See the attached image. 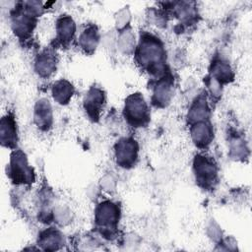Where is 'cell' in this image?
Wrapping results in <instances>:
<instances>
[{
    "mask_svg": "<svg viewBox=\"0 0 252 252\" xmlns=\"http://www.w3.org/2000/svg\"><path fill=\"white\" fill-rule=\"evenodd\" d=\"M134 52L138 65L154 79L158 80L167 74L165 49L157 35L143 32Z\"/></svg>",
    "mask_w": 252,
    "mask_h": 252,
    "instance_id": "cell-1",
    "label": "cell"
},
{
    "mask_svg": "<svg viewBox=\"0 0 252 252\" xmlns=\"http://www.w3.org/2000/svg\"><path fill=\"white\" fill-rule=\"evenodd\" d=\"M35 15L25 2H19L11 12V28L15 35L20 39L31 37L37 22Z\"/></svg>",
    "mask_w": 252,
    "mask_h": 252,
    "instance_id": "cell-2",
    "label": "cell"
},
{
    "mask_svg": "<svg viewBox=\"0 0 252 252\" xmlns=\"http://www.w3.org/2000/svg\"><path fill=\"white\" fill-rule=\"evenodd\" d=\"M119 219L120 207L112 201H102L94 210L95 225L103 235H113L118 226Z\"/></svg>",
    "mask_w": 252,
    "mask_h": 252,
    "instance_id": "cell-3",
    "label": "cell"
},
{
    "mask_svg": "<svg viewBox=\"0 0 252 252\" xmlns=\"http://www.w3.org/2000/svg\"><path fill=\"white\" fill-rule=\"evenodd\" d=\"M7 174L15 185H30L35 179L33 168L29 164L27 156L19 149L11 154Z\"/></svg>",
    "mask_w": 252,
    "mask_h": 252,
    "instance_id": "cell-4",
    "label": "cell"
},
{
    "mask_svg": "<svg viewBox=\"0 0 252 252\" xmlns=\"http://www.w3.org/2000/svg\"><path fill=\"white\" fill-rule=\"evenodd\" d=\"M123 114L126 121L133 127H143L150 121V109L140 93L128 95L124 102Z\"/></svg>",
    "mask_w": 252,
    "mask_h": 252,
    "instance_id": "cell-5",
    "label": "cell"
},
{
    "mask_svg": "<svg viewBox=\"0 0 252 252\" xmlns=\"http://www.w3.org/2000/svg\"><path fill=\"white\" fill-rule=\"evenodd\" d=\"M193 172L197 184L203 189H212L218 182V166L212 157L197 155L193 160Z\"/></svg>",
    "mask_w": 252,
    "mask_h": 252,
    "instance_id": "cell-6",
    "label": "cell"
},
{
    "mask_svg": "<svg viewBox=\"0 0 252 252\" xmlns=\"http://www.w3.org/2000/svg\"><path fill=\"white\" fill-rule=\"evenodd\" d=\"M139 146L138 143L130 137L120 139L114 148V156L116 163L123 167H132L138 159Z\"/></svg>",
    "mask_w": 252,
    "mask_h": 252,
    "instance_id": "cell-7",
    "label": "cell"
},
{
    "mask_svg": "<svg viewBox=\"0 0 252 252\" xmlns=\"http://www.w3.org/2000/svg\"><path fill=\"white\" fill-rule=\"evenodd\" d=\"M173 87V78L168 73L158 79L156 85L153 88L152 103L156 107L166 106L172 98Z\"/></svg>",
    "mask_w": 252,
    "mask_h": 252,
    "instance_id": "cell-8",
    "label": "cell"
},
{
    "mask_svg": "<svg viewBox=\"0 0 252 252\" xmlns=\"http://www.w3.org/2000/svg\"><path fill=\"white\" fill-rule=\"evenodd\" d=\"M18 128L15 117L11 113L4 115L0 122V142L2 147L16 150L18 145Z\"/></svg>",
    "mask_w": 252,
    "mask_h": 252,
    "instance_id": "cell-9",
    "label": "cell"
},
{
    "mask_svg": "<svg viewBox=\"0 0 252 252\" xmlns=\"http://www.w3.org/2000/svg\"><path fill=\"white\" fill-rule=\"evenodd\" d=\"M105 94L100 88L92 87L84 98V108L88 116L93 120H97L103 109Z\"/></svg>",
    "mask_w": 252,
    "mask_h": 252,
    "instance_id": "cell-10",
    "label": "cell"
},
{
    "mask_svg": "<svg viewBox=\"0 0 252 252\" xmlns=\"http://www.w3.org/2000/svg\"><path fill=\"white\" fill-rule=\"evenodd\" d=\"M190 136L196 147L206 149L214 140L213 126L209 120L191 124Z\"/></svg>",
    "mask_w": 252,
    "mask_h": 252,
    "instance_id": "cell-11",
    "label": "cell"
},
{
    "mask_svg": "<svg viewBox=\"0 0 252 252\" xmlns=\"http://www.w3.org/2000/svg\"><path fill=\"white\" fill-rule=\"evenodd\" d=\"M34 124L43 131L48 130L53 122L52 106L48 99L40 98L36 101L33 110Z\"/></svg>",
    "mask_w": 252,
    "mask_h": 252,
    "instance_id": "cell-12",
    "label": "cell"
},
{
    "mask_svg": "<svg viewBox=\"0 0 252 252\" xmlns=\"http://www.w3.org/2000/svg\"><path fill=\"white\" fill-rule=\"evenodd\" d=\"M57 62V57L52 50H43L34 60V70L38 76L48 78L56 71Z\"/></svg>",
    "mask_w": 252,
    "mask_h": 252,
    "instance_id": "cell-13",
    "label": "cell"
},
{
    "mask_svg": "<svg viewBox=\"0 0 252 252\" xmlns=\"http://www.w3.org/2000/svg\"><path fill=\"white\" fill-rule=\"evenodd\" d=\"M56 41L61 45L68 44L75 35L76 24L69 15H62L56 21Z\"/></svg>",
    "mask_w": 252,
    "mask_h": 252,
    "instance_id": "cell-14",
    "label": "cell"
},
{
    "mask_svg": "<svg viewBox=\"0 0 252 252\" xmlns=\"http://www.w3.org/2000/svg\"><path fill=\"white\" fill-rule=\"evenodd\" d=\"M210 113H211V110H210L207 97L204 94H201L191 103L188 110L187 119L190 125L197 122H201V121H208L210 117Z\"/></svg>",
    "mask_w": 252,
    "mask_h": 252,
    "instance_id": "cell-15",
    "label": "cell"
},
{
    "mask_svg": "<svg viewBox=\"0 0 252 252\" xmlns=\"http://www.w3.org/2000/svg\"><path fill=\"white\" fill-rule=\"evenodd\" d=\"M37 242L42 249L53 251L65 244V238L60 230L54 227H49L39 234Z\"/></svg>",
    "mask_w": 252,
    "mask_h": 252,
    "instance_id": "cell-16",
    "label": "cell"
},
{
    "mask_svg": "<svg viewBox=\"0 0 252 252\" xmlns=\"http://www.w3.org/2000/svg\"><path fill=\"white\" fill-rule=\"evenodd\" d=\"M99 41L98 30L94 25L88 26L79 35L78 44L82 50L88 54H92Z\"/></svg>",
    "mask_w": 252,
    "mask_h": 252,
    "instance_id": "cell-17",
    "label": "cell"
},
{
    "mask_svg": "<svg viewBox=\"0 0 252 252\" xmlns=\"http://www.w3.org/2000/svg\"><path fill=\"white\" fill-rule=\"evenodd\" d=\"M210 77L218 81L220 85L226 84L233 78V71L227 61L217 58L211 64Z\"/></svg>",
    "mask_w": 252,
    "mask_h": 252,
    "instance_id": "cell-18",
    "label": "cell"
},
{
    "mask_svg": "<svg viewBox=\"0 0 252 252\" xmlns=\"http://www.w3.org/2000/svg\"><path fill=\"white\" fill-rule=\"evenodd\" d=\"M51 94L57 103L66 104L70 101L74 94V87L67 80H58L51 88Z\"/></svg>",
    "mask_w": 252,
    "mask_h": 252,
    "instance_id": "cell-19",
    "label": "cell"
},
{
    "mask_svg": "<svg viewBox=\"0 0 252 252\" xmlns=\"http://www.w3.org/2000/svg\"><path fill=\"white\" fill-rule=\"evenodd\" d=\"M174 15L183 25H192L197 21L198 12L193 2L173 3Z\"/></svg>",
    "mask_w": 252,
    "mask_h": 252,
    "instance_id": "cell-20",
    "label": "cell"
},
{
    "mask_svg": "<svg viewBox=\"0 0 252 252\" xmlns=\"http://www.w3.org/2000/svg\"><path fill=\"white\" fill-rule=\"evenodd\" d=\"M117 46L123 54H131L135 51L136 38L135 34L132 32L130 29L126 28L119 32Z\"/></svg>",
    "mask_w": 252,
    "mask_h": 252,
    "instance_id": "cell-21",
    "label": "cell"
},
{
    "mask_svg": "<svg viewBox=\"0 0 252 252\" xmlns=\"http://www.w3.org/2000/svg\"><path fill=\"white\" fill-rule=\"evenodd\" d=\"M246 151H247V149L245 147V143H244L243 139H241L239 137H235L234 139L231 140L230 153L233 158H244Z\"/></svg>",
    "mask_w": 252,
    "mask_h": 252,
    "instance_id": "cell-22",
    "label": "cell"
},
{
    "mask_svg": "<svg viewBox=\"0 0 252 252\" xmlns=\"http://www.w3.org/2000/svg\"><path fill=\"white\" fill-rule=\"evenodd\" d=\"M130 19H131V14H130V11L126 7L119 10L115 16V23H116L117 30L120 32V31L126 29L127 26L129 25Z\"/></svg>",
    "mask_w": 252,
    "mask_h": 252,
    "instance_id": "cell-23",
    "label": "cell"
},
{
    "mask_svg": "<svg viewBox=\"0 0 252 252\" xmlns=\"http://www.w3.org/2000/svg\"><path fill=\"white\" fill-rule=\"evenodd\" d=\"M209 235L214 241H220L221 240V230L216 223H211L209 226Z\"/></svg>",
    "mask_w": 252,
    "mask_h": 252,
    "instance_id": "cell-24",
    "label": "cell"
},
{
    "mask_svg": "<svg viewBox=\"0 0 252 252\" xmlns=\"http://www.w3.org/2000/svg\"><path fill=\"white\" fill-rule=\"evenodd\" d=\"M101 187L107 192L113 191L115 188V180L111 175H105L101 179Z\"/></svg>",
    "mask_w": 252,
    "mask_h": 252,
    "instance_id": "cell-25",
    "label": "cell"
}]
</instances>
